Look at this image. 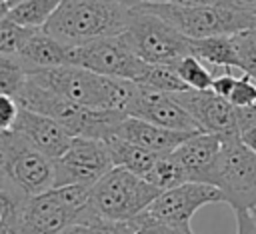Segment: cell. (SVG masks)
Returning <instances> with one entry per match:
<instances>
[{
    "mask_svg": "<svg viewBox=\"0 0 256 234\" xmlns=\"http://www.w3.org/2000/svg\"><path fill=\"white\" fill-rule=\"evenodd\" d=\"M40 86L88 108L116 110L128 114L130 104L138 94V84L124 78H110L96 74L88 68L62 64L28 74Z\"/></svg>",
    "mask_w": 256,
    "mask_h": 234,
    "instance_id": "obj_1",
    "label": "cell"
},
{
    "mask_svg": "<svg viewBox=\"0 0 256 234\" xmlns=\"http://www.w3.org/2000/svg\"><path fill=\"white\" fill-rule=\"evenodd\" d=\"M132 14L134 10L116 0H62L44 28L64 46H82L98 38L120 36Z\"/></svg>",
    "mask_w": 256,
    "mask_h": 234,
    "instance_id": "obj_2",
    "label": "cell"
},
{
    "mask_svg": "<svg viewBox=\"0 0 256 234\" xmlns=\"http://www.w3.org/2000/svg\"><path fill=\"white\" fill-rule=\"evenodd\" d=\"M134 10L150 12L190 40L232 36L256 28V10L244 6H176L142 2Z\"/></svg>",
    "mask_w": 256,
    "mask_h": 234,
    "instance_id": "obj_3",
    "label": "cell"
},
{
    "mask_svg": "<svg viewBox=\"0 0 256 234\" xmlns=\"http://www.w3.org/2000/svg\"><path fill=\"white\" fill-rule=\"evenodd\" d=\"M92 186H60L30 196L20 208V234H58L64 228L94 220Z\"/></svg>",
    "mask_w": 256,
    "mask_h": 234,
    "instance_id": "obj_4",
    "label": "cell"
},
{
    "mask_svg": "<svg viewBox=\"0 0 256 234\" xmlns=\"http://www.w3.org/2000/svg\"><path fill=\"white\" fill-rule=\"evenodd\" d=\"M162 194L146 178L114 166L90 190V210L110 222H132Z\"/></svg>",
    "mask_w": 256,
    "mask_h": 234,
    "instance_id": "obj_5",
    "label": "cell"
},
{
    "mask_svg": "<svg viewBox=\"0 0 256 234\" xmlns=\"http://www.w3.org/2000/svg\"><path fill=\"white\" fill-rule=\"evenodd\" d=\"M0 188L24 198L54 188V160L14 130H0Z\"/></svg>",
    "mask_w": 256,
    "mask_h": 234,
    "instance_id": "obj_6",
    "label": "cell"
},
{
    "mask_svg": "<svg viewBox=\"0 0 256 234\" xmlns=\"http://www.w3.org/2000/svg\"><path fill=\"white\" fill-rule=\"evenodd\" d=\"M120 36L128 48L148 64L176 66L184 56L192 54L190 38L150 12L134 10L128 28Z\"/></svg>",
    "mask_w": 256,
    "mask_h": 234,
    "instance_id": "obj_7",
    "label": "cell"
},
{
    "mask_svg": "<svg viewBox=\"0 0 256 234\" xmlns=\"http://www.w3.org/2000/svg\"><path fill=\"white\" fill-rule=\"evenodd\" d=\"M212 184L220 188L224 202L236 210H252L256 204V154L240 140H222Z\"/></svg>",
    "mask_w": 256,
    "mask_h": 234,
    "instance_id": "obj_8",
    "label": "cell"
},
{
    "mask_svg": "<svg viewBox=\"0 0 256 234\" xmlns=\"http://www.w3.org/2000/svg\"><path fill=\"white\" fill-rule=\"evenodd\" d=\"M114 166L110 146L104 140L76 136L68 150L54 160V188L94 186Z\"/></svg>",
    "mask_w": 256,
    "mask_h": 234,
    "instance_id": "obj_9",
    "label": "cell"
},
{
    "mask_svg": "<svg viewBox=\"0 0 256 234\" xmlns=\"http://www.w3.org/2000/svg\"><path fill=\"white\" fill-rule=\"evenodd\" d=\"M216 202H224L218 186L206 182H186L172 190H164L140 216L172 230H192V216L202 206Z\"/></svg>",
    "mask_w": 256,
    "mask_h": 234,
    "instance_id": "obj_10",
    "label": "cell"
},
{
    "mask_svg": "<svg viewBox=\"0 0 256 234\" xmlns=\"http://www.w3.org/2000/svg\"><path fill=\"white\" fill-rule=\"evenodd\" d=\"M68 64L88 68L110 78L136 82L146 66L124 42L122 36H106L82 46H68Z\"/></svg>",
    "mask_w": 256,
    "mask_h": 234,
    "instance_id": "obj_11",
    "label": "cell"
},
{
    "mask_svg": "<svg viewBox=\"0 0 256 234\" xmlns=\"http://www.w3.org/2000/svg\"><path fill=\"white\" fill-rule=\"evenodd\" d=\"M174 98L190 112L202 132L216 134L222 140L240 136L238 108L216 92L188 88L184 92H176Z\"/></svg>",
    "mask_w": 256,
    "mask_h": 234,
    "instance_id": "obj_12",
    "label": "cell"
},
{
    "mask_svg": "<svg viewBox=\"0 0 256 234\" xmlns=\"http://www.w3.org/2000/svg\"><path fill=\"white\" fill-rule=\"evenodd\" d=\"M128 116L142 118L162 128L180 130V132H202L190 112L174 98V94L156 92L148 88H138L134 102L128 108Z\"/></svg>",
    "mask_w": 256,
    "mask_h": 234,
    "instance_id": "obj_13",
    "label": "cell"
},
{
    "mask_svg": "<svg viewBox=\"0 0 256 234\" xmlns=\"http://www.w3.org/2000/svg\"><path fill=\"white\" fill-rule=\"evenodd\" d=\"M10 130L24 136L34 148H38L42 154H46L52 160L60 158L74 140V136L54 118L32 112L22 106H20V114Z\"/></svg>",
    "mask_w": 256,
    "mask_h": 234,
    "instance_id": "obj_14",
    "label": "cell"
},
{
    "mask_svg": "<svg viewBox=\"0 0 256 234\" xmlns=\"http://www.w3.org/2000/svg\"><path fill=\"white\" fill-rule=\"evenodd\" d=\"M220 150H222L220 136L208 134V132H196L174 150V156L184 166L190 182L212 184Z\"/></svg>",
    "mask_w": 256,
    "mask_h": 234,
    "instance_id": "obj_15",
    "label": "cell"
},
{
    "mask_svg": "<svg viewBox=\"0 0 256 234\" xmlns=\"http://www.w3.org/2000/svg\"><path fill=\"white\" fill-rule=\"evenodd\" d=\"M196 132H180V130H170L156 126L152 122H146L142 118L126 116L114 130L110 138H122L132 144H138L142 148H148L156 154H170L174 152L184 140H188Z\"/></svg>",
    "mask_w": 256,
    "mask_h": 234,
    "instance_id": "obj_16",
    "label": "cell"
},
{
    "mask_svg": "<svg viewBox=\"0 0 256 234\" xmlns=\"http://www.w3.org/2000/svg\"><path fill=\"white\" fill-rule=\"evenodd\" d=\"M14 58L30 74V72L68 64V46H64L50 32H46V28H38L34 36L24 44V48Z\"/></svg>",
    "mask_w": 256,
    "mask_h": 234,
    "instance_id": "obj_17",
    "label": "cell"
},
{
    "mask_svg": "<svg viewBox=\"0 0 256 234\" xmlns=\"http://www.w3.org/2000/svg\"><path fill=\"white\" fill-rule=\"evenodd\" d=\"M192 54L210 64L218 72L226 70H240V56H238V42L236 34L232 36H210L200 40H190Z\"/></svg>",
    "mask_w": 256,
    "mask_h": 234,
    "instance_id": "obj_18",
    "label": "cell"
},
{
    "mask_svg": "<svg viewBox=\"0 0 256 234\" xmlns=\"http://www.w3.org/2000/svg\"><path fill=\"white\" fill-rule=\"evenodd\" d=\"M104 142L110 146V152H112L116 166L126 168L132 174H138L142 178L148 176V172L152 170L156 160L162 156V154H156L148 148H142V146L132 144L128 140H122V138H108Z\"/></svg>",
    "mask_w": 256,
    "mask_h": 234,
    "instance_id": "obj_19",
    "label": "cell"
},
{
    "mask_svg": "<svg viewBox=\"0 0 256 234\" xmlns=\"http://www.w3.org/2000/svg\"><path fill=\"white\" fill-rule=\"evenodd\" d=\"M60 4H62V0H20L14 6H10L8 10H4L2 16L10 18L22 26L44 28Z\"/></svg>",
    "mask_w": 256,
    "mask_h": 234,
    "instance_id": "obj_20",
    "label": "cell"
},
{
    "mask_svg": "<svg viewBox=\"0 0 256 234\" xmlns=\"http://www.w3.org/2000/svg\"><path fill=\"white\" fill-rule=\"evenodd\" d=\"M136 84L142 88L166 92V94H176V92L188 90L186 82L176 72V66H170V64H148L146 62Z\"/></svg>",
    "mask_w": 256,
    "mask_h": 234,
    "instance_id": "obj_21",
    "label": "cell"
},
{
    "mask_svg": "<svg viewBox=\"0 0 256 234\" xmlns=\"http://www.w3.org/2000/svg\"><path fill=\"white\" fill-rule=\"evenodd\" d=\"M148 182H152L156 188H160L162 192L164 190H172L176 186H182L186 182H190L184 166L180 164V160L174 156V152L170 154H162L156 164L152 166V170L148 172L146 176Z\"/></svg>",
    "mask_w": 256,
    "mask_h": 234,
    "instance_id": "obj_22",
    "label": "cell"
},
{
    "mask_svg": "<svg viewBox=\"0 0 256 234\" xmlns=\"http://www.w3.org/2000/svg\"><path fill=\"white\" fill-rule=\"evenodd\" d=\"M176 72H178L180 78L186 82V86L192 88V90H210L214 78H216L218 74H222V72H216L212 66L208 68L206 62L200 60V58L194 56V54L184 56V58L176 64Z\"/></svg>",
    "mask_w": 256,
    "mask_h": 234,
    "instance_id": "obj_23",
    "label": "cell"
},
{
    "mask_svg": "<svg viewBox=\"0 0 256 234\" xmlns=\"http://www.w3.org/2000/svg\"><path fill=\"white\" fill-rule=\"evenodd\" d=\"M38 28L16 24L14 20L2 16L0 20V56H18V52L24 48V44L34 36Z\"/></svg>",
    "mask_w": 256,
    "mask_h": 234,
    "instance_id": "obj_24",
    "label": "cell"
},
{
    "mask_svg": "<svg viewBox=\"0 0 256 234\" xmlns=\"http://www.w3.org/2000/svg\"><path fill=\"white\" fill-rule=\"evenodd\" d=\"M28 80V70L10 56H0V92L6 96H16Z\"/></svg>",
    "mask_w": 256,
    "mask_h": 234,
    "instance_id": "obj_25",
    "label": "cell"
},
{
    "mask_svg": "<svg viewBox=\"0 0 256 234\" xmlns=\"http://www.w3.org/2000/svg\"><path fill=\"white\" fill-rule=\"evenodd\" d=\"M58 234H134V228L130 222H110V220L94 218L72 224Z\"/></svg>",
    "mask_w": 256,
    "mask_h": 234,
    "instance_id": "obj_26",
    "label": "cell"
},
{
    "mask_svg": "<svg viewBox=\"0 0 256 234\" xmlns=\"http://www.w3.org/2000/svg\"><path fill=\"white\" fill-rule=\"evenodd\" d=\"M238 56H240V72L248 74L256 82V28L236 34Z\"/></svg>",
    "mask_w": 256,
    "mask_h": 234,
    "instance_id": "obj_27",
    "label": "cell"
},
{
    "mask_svg": "<svg viewBox=\"0 0 256 234\" xmlns=\"http://www.w3.org/2000/svg\"><path fill=\"white\" fill-rule=\"evenodd\" d=\"M230 104H234L236 108H250V106H256V82L248 76V74H242L236 78V84H234V90L228 98Z\"/></svg>",
    "mask_w": 256,
    "mask_h": 234,
    "instance_id": "obj_28",
    "label": "cell"
},
{
    "mask_svg": "<svg viewBox=\"0 0 256 234\" xmlns=\"http://www.w3.org/2000/svg\"><path fill=\"white\" fill-rule=\"evenodd\" d=\"M238 126L240 140L256 154V106L238 108Z\"/></svg>",
    "mask_w": 256,
    "mask_h": 234,
    "instance_id": "obj_29",
    "label": "cell"
},
{
    "mask_svg": "<svg viewBox=\"0 0 256 234\" xmlns=\"http://www.w3.org/2000/svg\"><path fill=\"white\" fill-rule=\"evenodd\" d=\"M18 114H20L18 100L12 98V96L2 94L0 96V128L2 130H10L14 126V122H16V118H18Z\"/></svg>",
    "mask_w": 256,
    "mask_h": 234,
    "instance_id": "obj_30",
    "label": "cell"
},
{
    "mask_svg": "<svg viewBox=\"0 0 256 234\" xmlns=\"http://www.w3.org/2000/svg\"><path fill=\"white\" fill-rule=\"evenodd\" d=\"M236 78L238 76H234V74H230V70H226V72H222V74H218L216 78H214V82H212V92H216L218 96H222V98H230V94H232V90H234V84H236Z\"/></svg>",
    "mask_w": 256,
    "mask_h": 234,
    "instance_id": "obj_31",
    "label": "cell"
},
{
    "mask_svg": "<svg viewBox=\"0 0 256 234\" xmlns=\"http://www.w3.org/2000/svg\"><path fill=\"white\" fill-rule=\"evenodd\" d=\"M142 2H158V4H176V6H242L236 0H142ZM140 2V4H142ZM246 8V6H244Z\"/></svg>",
    "mask_w": 256,
    "mask_h": 234,
    "instance_id": "obj_32",
    "label": "cell"
},
{
    "mask_svg": "<svg viewBox=\"0 0 256 234\" xmlns=\"http://www.w3.org/2000/svg\"><path fill=\"white\" fill-rule=\"evenodd\" d=\"M236 234H256V222L250 210H236Z\"/></svg>",
    "mask_w": 256,
    "mask_h": 234,
    "instance_id": "obj_33",
    "label": "cell"
},
{
    "mask_svg": "<svg viewBox=\"0 0 256 234\" xmlns=\"http://www.w3.org/2000/svg\"><path fill=\"white\" fill-rule=\"evenodd\" d=\"M130 224L134 228V234H164L162 226H158V224H154V222H150V220H146L142 216L134 218Z\"/></svg>",
    "mask_w": 256,
    "mask_h": 234,
    "instance_id": "obj_34",
    "label": "cell"
},
{
    "mask_svg": "<svg viewBox=\"0 0 256 234\" xmlns=\"http://www.w3.org/2000/svg\"><path fill=\"white\" fill-rule=\"evenodd\" d=\"M116 2L122 4V6H126V8H130V10H134L136 6H140L142 0H116Z\"/></svg>",
    "mask_w": 256,
    "mask_h": 234,
    "instance_id": "obj_35",
    "label": "cell"
},
{
    "mask_svg": "<svg viewBox=\"0 0 256 234\" xmlns=\"http://www.w3.org/2000/svg\"><path fill=\"white\" fill-rule=\"evenodd\" d=\"M162 230H164V234H194L192 230H172V228H166V226H162Z\"/></svg>",
    "mask_w": 256,
    "mask_h": 234,
    "instance_id": "obj_36",
    "label": "cell"
},
{
    "mask_svg": "<svg viewBox=\"0 0 256 234\" xmlns=\"http://www.w3.org/2000/svg\"><path fill=\"white\" fill-rule=\"evenodd\" d=\"M238 4H242V6H246V8H252V10H256V0H236Z\"/></svg>",
    "mask_w": 256,
    "mask_h": 234,
    "instance_id": "obj_37",
    "label": "cell"
},
{
    "mask_svg": "<svg viewBox=\"0 0 256 234\" xmlns=\"http://www.w3.org/2000/svg\"><path fill=\"white\" fill-rule=\"evenodd\" d=\"M250 212H252V216H254V222H256V204H254V208H252Z\"/></svg>",
    "mask_w": 256,
    "mask_h": 234,
    "instance_id": "obj_38",
    "label": "cell"
},
{
    "mask_svg": "<svg viewBox=\"0 0 256 234\" xmlns=\"http://www.w3.org/2000/svg\"><path fill=\"white\" fill-rule=\"evenodd\" d=\"M16 2H20V0H14V2H12V4H10V6H14V4H16ZM10 6H8V8H10ZM8 8H6V10H8ZM2 12H4V10H2Z\"/></svg>",
    "mask_w": 256,
    "mask_h": 234,
    "instance_id": "obj_39",
    "label": "cell"
}]
</instances>
